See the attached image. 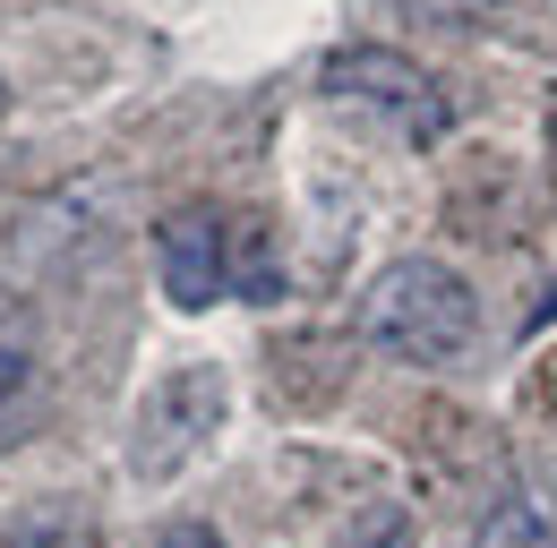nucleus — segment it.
Masks as SVG:
<instances>
[{"instance_id":"4","label":"nucleus","mask_w":557,"mask_h":548,"mask_svg":"<svg viewBox=\"0 0 557 548\" xmlns=\"http://www.w3.org/2000/svg\"><path fill=\"white\" fill-rule=\"evenodd\" d=\"M223 266H232V249H223V214L214 205H181V214L154 223V274H163L172 309H214Z\"/></svg>"},{"instance_id":"6","label":"nucleus","mask_w":557,"mask_h":548,"mask_svg":"<svg viewBox=\"0 0 557 548\" xmlns=\"http://www.w3.org/2000/svg\"><path fill=\"white\" fill-rule=\"evenodd\" d=\"M35 369H44V326H35V300H26V291H0V454L26 437V411H35Z\"/></svg>"},{"instance_id":"3","label":"nucleus","mask_w":557,"mask_h":548,"mask_svg":"<svg viewBox=\"0 0 557 548\" xmlns=\"http://www.w3.org/2000/svg\"><path fill=\"white\" fill-rule=\"evenodd\" d=\"M214 428H223V369H214V360H189V369H172V377L138 403L129 472H138V479H172Z\"/></svg>"},{"instance_id":"2","label":"nucleus","mask_w":557,"mask_h":548,"mask_svg":"<svg viewBox=\"0 0 557 548\" xmlns=\"http://www.w3.org/2000/svg\"><path fill=\"white\" fill-rule=\"evenodd\" d=\"M318 86H326L344 112H369V121H386V129L412 137V146H437L446 121H455L446 86H437L412 52H395V43H344V52H326Z\"/></svg>"},{"instance_id":"5","label":"nucleus","mask_w":557,"mask_h":548,"mask_svg":"<svg viewBox=\"0 0 557 548\" xmlns=\"http://www.w3.org/2000/svg\"><path fill=\"white\" fill-rule=\"evenodd\" d=\"M103 198H112V189H95V180H70V189H44V198H26V205H17V223H9V258H17L26 274L61 266L77 240L95 232Z\"/></svg>"},{"instance_id":"9","label":"nucleus","mask_w":557,"mask_h":548,"mask_svg":"<svg viewBox=\"0 0 557 548\" xmlns=\"http://www.w3.org/2000/svg\"><path fill=\"white\" fill-rule=\"evenodd\" d=\"M335 548H420V532H412V514H404L395 497H369V506L344 523V540H335Z\"/></svg>"},{"instance_id":"8","label":"nucleus","mask_w":557,"mask_h":548,"mask_svg":"<svg viewBox=\"0 0 557 548\" xmlns=\"http://www.w3.org/2000/svg\"><path fill=\"white\" fill-rule=\"evenodd\" d=\"M9 532H17V548H95V540H103L95 506L70 497V488H52V497L17 506V514H9Z\"/></svg>"},{"instance_id":"11","label":"nucleus","mask_w":557,"mask_h":548,"mask_svg":"<svg viewBox=\"0 0 557 548\" xmlns=\"http://www.w3.org/2000/svg\"><path fill=\"white\" fill-rule=\"evenodd\" d=\"M549 163H557V95H549Z\"/></svg>"},{"instance_id":"12","label":"nucleus","mask_w":557,"mask_h":548,"mask_svg":"<svg viewBox=\"0 0 557 548\" xmlns=\"http://www.w3.org/2000/svg\"><path fill=\"white\" fill-rule=\"evenodd\" d=\"M0 548H17V532H9V514H0Z\"/></svg>"},{"instance_id":"7","label":"nucleus","mask_w":557,"mask_h":548,"mask_svg":"<svg viewBox=\"0 0 557 548\" xmlns=\"http://www.w3.org/2000/svg\"><path fill=\"white\" fill-rule=\"evenodd\" d=\"M472 548H557V506L541 488H497L472 523Z\"/></svg>"},{"instance_id":"1","label":"nucleus","mask_w":557,"mask_h":548,"mask_svg":"<svg viewBox=\"0 0 557 548\" xmlns=\"http://www.w3.org/2000/svg\"><path fill=\"white\" fill-rule=\"evenodd\" d=\"M360 335L377 342L386 360L437 369V360L472 351L481 300H472V283L446 266V258H395V266L369 274V291H360Z\"/></svg>"},{"instance_id":"10","label":"nucleus","mask_w":557,"mask_h":548,"mask_svg":"<svg viewBox=\"0 0 557 548\" xmlns=\"http://www.w3.org/2000/svg\"><path fill=\"white\" fill-rule=\"evenodd\" d=\"M146 548H223V532L214 523H172V532H154Z\"/></svg>"}]
</instances>
